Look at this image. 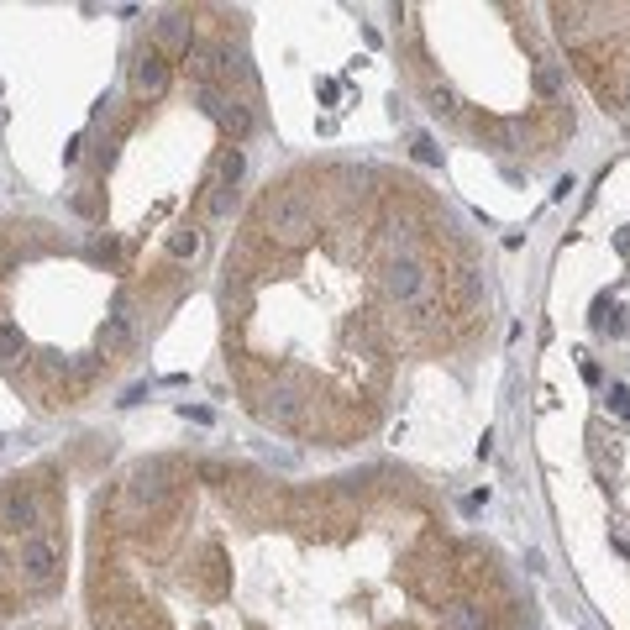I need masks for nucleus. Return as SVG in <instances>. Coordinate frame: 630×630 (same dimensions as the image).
Masks as SVG:
<instances>
[{
  "instance_id": "obj_1",
  "label": "nucleus",
  "mask_w": 630,
  "mask_h": 630,
  "mask_svg": "<svg viewBox=\"0 0 630 630\" xmlns=\"http://www.w3.org/2000/svg\"><path fill=\"white\" fill-rule=\"evenodd\" d=\"M263 226H269V237L278 242V247H305L310 232H315V205H310V195H300V189L278 195V200L263 210Z\"/></svg>"
},
{
  "instance_id": "obj_2",
  "label": "nucleus",
  "mask_w": 630,
  "mask_h": 630,
  "mask_svg": "<svg viewBox=\"0 0 630 630\" xmlns=\"http://www.w3.org/2000/svg\"><path fill=\"white\" fill-rule=\"evenodd\" d=\"M384 295L394 305H420L425 300V263L410 258V252H394L384 263Z\"/></svg>"
},
{
  "instance_id": "obj_3",
  "label": "nucleus",
  "mask_w": 630,
  "mask_h": 630,
  "mask_svg": "<svg viewBox=\"0 0 630 630\" xmlns=\"http://www.w3.org/2000/svg\"><path fill=\"white\" fill-rule=\"evenodd\" d=\"M16 568L32 589H48L59 578V546L48 536H22V552H16Z\"/></svg>"
},
{
  "instance_id": "obj_4",
  "label": "nucleus",
  "mask_w": 630,
  "mask_h": 630,
  "mask_svg": "<svg viewBox=\"0 0 630 630\" xmlns=\"http://www.w3.org/2000/svg\"><path fill=\"white\" fill-rule=\"evenodd\" d=\"M200 105H205L210 116L221 121V126H226V132H232V137H247V132H252V111H247V105H242V100H232V95H221V90H210V85H200Z\"/></svg>"
},
{
  "instance_id": "obj_5",
  "label": "nucleus",
  "mask_w": 630,
  "mask_h": 630,
  "mask_svg": "<svg viewBox=\"0 0 630 630\" xmlns=\"http://www.w3.org/2000/svg\"><path fill=\"white\" fill-rule=\"evenodd\" d=\"M300 394L289 389V384H273L263 399H258V415L269 420V425H278V431H289V425H300Z\"/></svg>"
},
{
  "instance_id": "obj_6",
  "label": "nucleus",
  "mask_w": 630,
  "mask_h": 630,
  "mask_svg": "<svg viewBox=\"0 0 630 630\" xmlns=\"http://www.w3.org/2000/svg\"><path fill=\"white\" fill-rule=\"evenodd\" d=\"M0 525L5 531H27V536H37V499H32L27 488H5L0 494Z\"/></svg>"
},
{
  "instance_id": "obj_7",
  "label": "nucleus",
  "mask_w": 630,
  "mask_h": 630,
  "mask_svg": "<svg viewBox=\"0 0 630 630\" xmlns=\"http://www.w3.org/2000/svg\"><path fill=\"white\" fill-rule=\"evenodd\" d=\"M163 488H169V462H142V468L132 473V483H126V499H132V505H158Z\"/></svg>"
},
{
  "instance_id": "obj_8",
  "label": "nucleus",
  "mask_w": 630,
  "mask_h": 630,
  "mask_svg": "<svg viewBox=\"0 0 630 630\" xmlns=\"http://www.w3.org/2000/svg\"><path fill=\"white\" fill-rule=\"evenodd\" d=\"M132 79H137V90L142 95H163V85H169V63H163V53H142L137 68H132Z\"/></svg>"
},
{
  "instance_id": "obj_9",
  "label": "nucleus",
  "mask_w": 630,
  "mask_h": 630,
  "mask_svg": "<svg viewBox=\"0 0 630 630\" xmlns=\"http://www.w3.org/2000/svg\"><path fill=\"white\" fill-rule=\"evenodd\" d=\"M152 37H158V48H184L189 53V22H184V11H163Z\"/></svg>"
},
{
  "instance_id": "obj_10",
  "label": "nucleus",
  "mask_w": 630,
  "mask_h": 630,
  "mask_svg": "<svg viewBox=\"0 0 630 630\" xmlns=\"http://www.w3.org/2000/svg\"><path fill=\"white\" fill-rule=\"evenodd\" d=\"M126 336H132V310H126V300H116L111 305V321H105V331H100V352L126 347Z\"/></svg>"
},
{
  "instance_id": "obj_11",
  "label": "nucleus",
  "mask_w": 630,
  "mask_h": 630,
  "mask_svg": "<svg viewBox=\"0 0 630 630\" xmlns=\"http://www.w3.org/2000/svg\"><path fill=\"white\" fill-rule=\"evenodd\" d=\"M531 79H536V95H541V100H557V95H562V68H557L552 59H541L536 68H531Z\"/></svg>"
},
{
  "instance_id": "obj_12",
  "label": "nucleus",
  "mask_w": 630,
  "mask_h": 630,
  "mask_svg": "<svg viewBox=\"0 0 630 630\" xmlns=\"http://www.w3.org/2000/svg\"><path fill=\"white\" fill-rule=\"evenodd\" d=\"M442 625H447V630H483V609H479V604H452Z\"/></svg>"
},
{
  "instance_id": "obj_13",
  "label": "nucleus",
  "mask_w": 630,
  "mask_h": 630,
  "mask_svg": "<svg viewBox=\"0 0 630 630\" xmlns=\"http://www.w3.org/2000/svg\"><path fill=\"white\" fill-rule=\"evenodd\" d=\"M195 252H200V232H195V226H179V232H174V237H169V258H195Z\"/></svg>"
},
{
  "instance_id": "obj_14",
  "label": "nucleus",
  "mask_w": 630,
  "mask_h": 630,
  "mask_svg": "<svg viewBox=\"0 0 630 630\" xmlns=\"http://www.w3.org/2000/svg\"><path fill=\"white\" fill-rule=\"evenodd\" d=\"M242 169H247V158H242V148H232L226 158H221V189H237Z\"/></svg>"
},
{
  "instance_id": "obj_15",
  "label": "nucleus",
  "mask_w": 630,
  "mask_h": 630,
  "mask_svg": "<svg viewBox=\"0 0 630 630\" xmlns=\"http://www.w3.org/2000/svg\"><path fill=\"white\" fill-rule=\"evenodd\" d=\"M609 410H615L620 420H630V389L625 384H609Z\"/></svg>"
},
{
  "instance_id": "obj_16",
  "label": "nucleus",
  "mask_w": 630,
  "mask_h": 630,
  "mask_svg": "<svg viewBox=\"0 0 630 630\" xmlns=\"http://www.w3.org/2000/svg\"><path fill=\"white\" fill-rule=\"evenodd\" d=\"M499 137H505V148H525V121H505V126H499Z\"/></svg>"
},
{
  "instance_id": "obj_17",
  "label": "nucleus",
  "mask_w": 630,
  "mask_h": 630,
  "mask_svg": "<svg viewBox=\"0 0 630 630\" xmlns=\"http://www.w3.org/2000/svg\"><path fill=\"white\" fill-rule=\"evenodd\" d=\"M415 163H425V169H436V163H442V152H436L431 137H415Z\"/></svg>"
},
{
  "instance_id": "obj_18",
  "label": "nucleus",
  "mask_w": 630,
  "mask_h": 630,
  "mask_svg": "<svg viewBox=\"0 0 630 630\" xmlns=\"http://www.w3.org/2000/svg\"><path fill=\"white\" fill-rule=\"evenodd\" d=\"M562 37H568V42L583 37V11H562Z\"/></svg>"
},
{
  "instance_id": "obj_19",
  "label": "nucleus",
  "mask_w": 630,
  "mask_h": 630,
  "mask_svg": "<svg viewBox=\"0 0 630 630\" xmlns=\"http://www.w3.org/2000/svg\"><path fill=\"white\" fill-rule=\"evenodd\" d=\"M232 205H237V189H221V184H215V200H210V210H215V215H226Z\"/></svg>"
},
{
  "instance_id": "obj_20",
  "label": "nucleus",
  "mask_w": 630,
  "mask_h": 630,
  "mask_svg": "<svg viewBox=\"0 0 630 630\" xmlns=\"http://www.w3.org/2000/svg\"><path fill=\"white\" fill-rule=\"evenodd\" d=\"M16 347H22V336H16V331L5 326V331H0V352H5V358H11V352H16Z\"/></svg>"
},
{
  "instance_id": "obj_21",
  "label": "nucleus",
  "mask_w": 630,
  "mask_h": 630,
  "mask_svg": "<svg viewBox=\"0 0 630 630\" xmlns=\"http://www.w3.org/2000/svg\"><path fill=\"white\" fill-rule=\"evenodd\" d=\"M142 394H148V384H132V389L121 394V405H142Z\"/></svg>"
},
{
  "instance_id": "obj_22",
  "label": "nucleus",
  "mask_w": 630,
  "mask_h": 630,
  "mask_svg": "<svg viewBox=\"0 0 630 630\" xmlns=\"http://www.w3.org/2000/svg\"><path fill=\"white\" fill-rule=\"evenodd\" d=\"M431 111H452V95L447 90H431Z\"/></svg>"
},
{
  "instance_id": "obj_23",
  "label": "nucleus",
  "mask_w": 630,
  "mask_h": 630,
  "mask_svg": "<svg viewBox=\"0 0 630 630\" xmlns=\"http://www.w3.org/2000/svg\"><path fill=\"white\" fill-rule=\"evenodd\" d=\"M615 252H620V258H630V232H615Z\"/></svg>"
},
{
  "instance_id": "obj_24",
  "label": "nucleus",
  "mask_w": 630,
  "mask_h": 630,
  "mask_svg": "<svg viewBox=\"0 0 630 630\" xmlns=\"http://www.w3.org/2000/svg\"><path fill=\"white\" fill-rule=\"evenodd\" d=\"M620 105H625V111H630V79H625V85H620Z\"/></svg>"
}]
</instances>
